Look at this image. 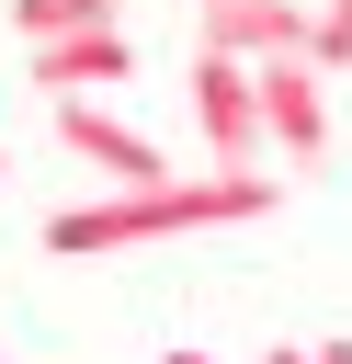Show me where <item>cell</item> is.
Segmentation results:
<instances>
[{
	"label": "cell",
	"instance_id": "6da1fadb",
	"mask_svg": "<svg viewBox=\"0 0 352 364\" xmlns=\"http://www.w3.org/2000/svg\"><path fill=\"white\" fill-rule=\"evenodd\" d=\"M284 182L261 171H204V182H102L91 205H57L45 216V250L57 262H102V250H136V239H193V228H250L273 216Z\"/></svg>",
	"mask_w": 352,
	"mask_h": 364
},
{
	"label": "cell",
	"instance_id": "7a4b0ae2",
	"mask_svg": "<svg viewBox=\"0 0 352 364\" xmlns=\"http://www.w3.org/2000/svg\"><path fill=\"white\" fill-rule=\"evenodd\" d=\"M250 91H261V148L284 171H318L329 159V68L318 57H261Z\"/></svg>",
	"mask_w": 352,
	"mask_h": 364
},
{
	"label": "cell",
	"instance_id": "3957f363",
	"mask_svg": "<svg viewBox=\"0 0 352 364\" xmlns=\"http://www.w3.org/2000/svg\"><path fill=\"white\" fill-rule=\"evenodd\" d=\"M193 125H204L216 171H261V91H250V57L193 46Z\"/></svg>",
	"mask_w": 352,
	"mask_h": 364
},
{
	"label": "cell",
	"instance_id": "277c9868",
	"mask_svg": "<svg viewBox=\"0 0 352 364\" xmlns=\"http://www.w3.org/2000/svg\"><path fill=\"white\" fill-rule=\"evenodd\" d=\"M45 114H57V136H68V159H79V171H102V182H170L159 136H136L102 91H57Z\"/></svg>",
	"mask_w": 352,
	"mask_h": 364
},
{
	"label": "cell",
	"instance_id": "5b68a950",
	"mask_svg": "<svg viewBox=\"0 0 352 364\" xmlns=\"http://www.w3.org/2000/svg\"><path fill=\"white\" fill-rule=\"evenodd\" d=\"M193 46L216 57H307V0H193Z\"/></svg>",
	"mask_w": 352,
	"mask_h": 364
},
{
	"label": "cell",
	"instance_id": "8992f818",
	"mask_svg": "<svg viewBox=\"0 0 352 364\" xmlns=\"http://www.w3.org/2000/svg\"><path fill=\"white\" fill-rule=\"evenodd\" d=\"M136 68V46H125V23H91V34H34L23 46V80L57 102V91H114Z\"/></svg>",
	"mask_w": 352,
	"mask_h": 364
},
{
	"label": "cell",
	"instance_id": "52a82bcc",
	"mask_svg": "<svg viewBox=\"0 0 352 364\" xmlns=\"http://www.w3.org/2000/svg\"><path fill=\"white\" fill-rule=\"evenodd\" d=\"M91 23H125V0H11V34H91Z\"/></svg>",
	"mask_w": 352,
	"mask_h": 364
},
{
	"label": "cell",
	"instance_id": "ba28073f",
	"mask_svg": "<svg viewBox=\"0 0 352 364\" xmlns=\"http://www.w3.org/2000/svg\"><path fill=\"white\" fill-rule=\"evenodd\" d=\"M307 57H318V68H352V0L307 11Z\"/></svg>",
	"mask_w": 352,
	"mask_h": 364
},
{
	"label": "cell",
	"instance_id": "9c48e42d",
	"mask_svg": "<svg viewBox=\"0 0 352 364\" xmlns=\"http://www.w3.org/2000/svg\"><path fill=\"white\" fill-rule=\"evenodd\" d=\"M318 364H352V341H318Z\"/></svg>",
	"mask_w": 352,
	"mask_h": 364
},
{
	"label": "cell",
	"instance_id": "30bf717a",
	"mask_svg": "<svg viewBox=\"0 0 352 364\" xmlns=\"http://www.w3.org/2000/svg\"><path fill=\"white\" fill-rule=\"evenodd\" d=\"M159 364H216V353H159Z\"/></svg>",
	"mask_w": 352,
	"mask_h": 364
},
{
	"label": "cell",
	"instance_id": "8fae6325",
	"mask_svg": "<svg viewBox=\"0 0 352 364\" xmlns=\"http://www.w3.org/2000/svg\"><path fill=\"white\" fill-rule=\"evenodd\" d=\"M261 364H318V353H261Z\"/></svg>",
	"mask_w": 352,
	"mask_h": 364
},
{
	"label": "cell",
	"instance_id": "7c38bea8",
	"mask_svg": "<svg viewBox=\"0 0 352 364\" xmlns=\"http://www.w3.org/2000/svg\"><path fill=\"white\" fill-rule=\"evenodd\" d=\"M0 182H11V148H0Z\"/></svg>",
	"mask_w": 352,
	"mask_h": 364
}]
</instances>
